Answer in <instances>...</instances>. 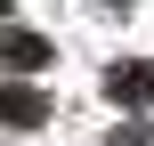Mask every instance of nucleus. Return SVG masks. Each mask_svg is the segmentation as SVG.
I'll return each instance as SVG.
<instances>
[{
    "mask_svg": "<svg viewBox=\"0 0 154 146\" xmlns=\"http://www.w3.org/2000/svg\"><path fill=\"white\" fill-rule=\"evenodd\" d=\"M0 57L8 65H49V41L41 33H0Z\"/></svg>",
    "mask_w": 154,
    "mask_h": 146,
    "instance_id": "obj_3",
    "label": "nucleus"
},
{
    "mask_svg": "<svg viewBox=\"0 0 154 146\" xmlns=\"http://www.w3.org/2000/svg\"><path fill=\"white\" fill-rule=\"evenodd\" d=\"M106 146H154V130H114Z\"/></svg>",
    "mask_w": 154,
    "mask_h": 146,
    "instance_id": "obj_4",
    "label": "nucleus"
},
{
    "mask_svg": "<svg viewBox=\"0 0 154 146\" xmlns=\"http://www.w3.org/2000/svg\"><path fill=\"white\" fill-rule=\"evenodd\" d=\"M0 122H8V130H41V122H49V89L8 81V89H0Z\"/></svg>",
    "mask_w": 154,
    "mask_h": 146,
    "instance_id": "obj_1",
    "label": "nucleus"
},
{
    "mask_svg": "<svg viewBox=\"0 0 154 146\" xmlns=\"http://www.w3.org/2000/svg\"><path fill=\"white\" fill-rule=\"evenodd\" d=\"M106 98L114 106H154V65H114L106 73Z\"/></svg>",
    "mask_w": 154,
    "mask_h": 146,
    "instance_id": "obj_2",
    "label": "nucleus"
}]
</instances>
